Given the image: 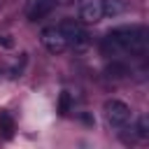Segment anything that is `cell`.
<instances>
[{
    "label": "cell",
    "mask_w": 149,
    "mask_h": 149,
    "mask_svg": "<svg viewBox=\"0 0 149 149\" xmlns=\"http://www.w3.org/2000/svg\"><path fill=\"white\" fill-rule=\"evenodd\" d=\"M135 130H137V137H142V140L149 137V119H147L144 114L137 119V128H135Z\"/></svg>",
    "instance_id": "obj_9"
},
{
    "label": "cell",
    "mask_w": 149,
    "mask_h": 149,
    "mask_svg": "<svg viewBox=\"0 0 149 149\" xmlns=\"http://www.w3.org/2000/svg\"><path fill=\"white\" fill-rule=\"evenodd\" d=\"M14 130H16V123H14V116L9 112H0V135L5 140H12L14 137Z\"/></svg>",
    "instance_id": "obj_7"
},
{
    "label": "cell",
    "mask_w": 149,
    "mask_h": 149,
    "mask_svg": "<svg viewBox=\"0 0 149 149\" xmlns=\"http://www.w3.org/2000/svg\"><path fill=\"white\" fill-rule=\"evenodd\" d=\"M102 112H105V119L112 128H126L128 121H130V107L123 100H116V98L105 100Z\"/></svg>",
    "instance_id": "obj_2"
},
{
    "label": "cell",
    "mask_w": 149,
    "mask_h": 149,
    "mask_svg": "<svg viewBox=\"0 0 149 149\" xmlns=\"http://www.w3.org/2000/svg\"><path fill=\"white\" fill-rule=\"evenodd\" d=\"M40 42H42V47H44L49 54H56V56L70 49V44H68L63 30L58 28V23H56V26H47V28H42V33H40Z\"/></svg>",
    "instance_id": "obj_3"
},
{
    "label": "cell",
    "mask_w": 149,
    "mask_h": 149,
    "mask_svg": "<svg viewBox=\"0 0 149 149\" xmlns=\"http://www.w3.org/2000/svg\"><path fill=\"white\" fill-rule=\"evenodd\" d=\"M0 44H2V47H7V49H9V47H14V42H12L7 35H2V33H0Z\"/></svg>",
    "instance_id": "obj_12"
},
{
    "label": "cell",
    "mask_w": 149,
    "mask_h": 149,
    "mask_svg": "<svg viewBox=\"0 0 149 149\" xmlns=\"http://www.w3.org/2000/svg\"><path fill=\"white\" fill-rule=\"evenodd\" d=\"M149 44V33L144 26H119L112 28L102 42L100 49L109 58H121V56H142Z\"/></svg>",
    "instance_id": "obj_1"
},
{
    "label": "cell",
    "mask_w": 149,
    "mask_h": 149,
    "mask_svg": "<svg viewBox=\"0 0 149 149\" xmlns=\"http://www.w3.org/2000/svg\"><path fill=\"white\" fill-rule=\"evenodd\" d=\"M58 2H70V0H58Z\"/></svg>",
    "instance_id": "obj_13"
},
{
    "label": "cell",
    "mask_w": 149,
    "mask_h": 149,
    "mask_svg": "<svg viewBox=\"0 0 149 149\" xmlns=\"http://www.w3.org/2000/svg\"><path fill=\"white\" fill-rule=\"evenodd\" d=\"M56 5H58V0H26L23 14L28 21H42L44 16H49L56 9Z\"/></svg>",
    "instance_id": "obj_5"
},
{
    "label": "cell",
    "mask_w": 149,
    "mask_h": 149,
    "mask_svg": "<svg viewBox=\"0 0 149 149\" xmlns=\"http://www.w3.org/2000/svg\"><path fill=\"white\" fill-rule=\"evenodd\" d=\"M105 7V16H116L123 12V0H102Z\"/></svg>",
    "instance_id": "obj_8"
},
{
    "label": "cell",
    "mask_w": 149,
    "mask_h": 149,
    "mask_svg": "<svg viewBox=\"0 0 149 149\" xmlns=\"http://www.w3.org/2000/svg\"><path fill=\"white\" fill-rule=\"evenodd\" d=\"M70 112V93L63 91L61 93V114H68Z\"/></svg>",
    "instance_id": "obj_11"
},
{
    "label": "cell",
    "mask_w": 149,
    "mask_h": 149,
    "mask_svg": "<svg viewBox=\"0 0 149 149\" xmlns=\"http://www.w3.org/2000/svg\"><path fill=\"white\" fill-rule=\"evenodd\" d=\"M105 19L102 0H81L79 2V21L81 23H98Z\"/></svg>",
    "instance_id": "obj_6"
},
{
    "label": "cell",
    "mask_w": 149,
    "mask_h": 149,
    "mask_svg": "<svg viewBox=\"0 0 149 149\" xmlns=\"http://www.w3.org/2000/svg\"><path fill=\"white\" fill-rule=\"evenodd\" d=\"M58 28L63 30V35H65V40H68L70 47L79 49V47H86V44H88V33H86V28H84L81 21L63 19V21L58 23Z\"/></svg>",
    "instance_id": "obj_4"
},
{
    "label": "cell",
    "mask_w": 149,
    "mask_h": 149,
    "mask_svg": "<svg viewBox=\"0 0 149 149\" xmlns=\"http://www.w3.org/2000/svg\"><path fill=\"white\" fill-rule=\"evenodd\" d=\"M107 72H109V77H126V74H128V68H126L123 63H116V61H114V63L107 68Z\"/></svg>",
    "instance_id": "obj_10"
}]
</instances>
